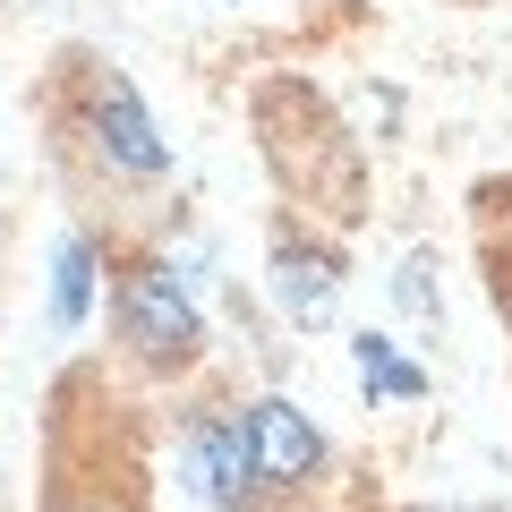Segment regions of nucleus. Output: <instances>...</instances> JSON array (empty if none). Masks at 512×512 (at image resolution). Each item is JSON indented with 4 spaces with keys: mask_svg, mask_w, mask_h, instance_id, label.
<instances>
[{
    "mask_svg": "<svg viewBox=\"0 0 512 512\" xmlns=\"http://www.w3.org/2000/svg\"><path fill=\"white\" fill-rule=\"evenodd\" d=\"M111 325H120L128 359H146V367H188V359H197V342H205L197 299H188V282L171 274L163 256H137V265L120 274Z\"/></svg>",
    "mask_w": 512,
    "mask_h": 512,
    "instance_id": "nucleus-1",
    "label": "nucleus"
},
{
    "mask_svg": "<svg viewBox=\"0 0 512 512\" xmlns=\"http://www.w3.org/2000/svg\"><path fill=\"white\" fill-rule=\"evenodd\" d=\"M86 128H94V154L120 180H163L171 171V137L154 128V111L137 103V86L111 60H86Z\"/></svg>",
    "mask_w": 512,
    "mask_h": 512,
    "instance_id": "nucleus-2",
    "label": "nucleus"
},
{
    "mask_svg": "<svg viewBox=\"0 0 512 512\" xmlns=\"http://www.w3.org/2000/svg\"><path fill=\"white\" fill-rule=\"evenodd\" d=\"M180 478H188V495H197V504L248 512V504H256L248 419H239V410H205V419H188V436H180Z\"/></svg>",
    "mask_w": 512,
    "mask_h": 512,
    "instance_id": "nucleus-3",
    "label": "nucleus"
},
{
    "mask_svg": "<svg viewBox=\"0 0 512 512\" xmlns=\"http://www.w3.org/2000/svg\"><path fill=\"white\" fill-rule=\"evenodd\" d=\"M248 453H256V487H274V495H299L325 470V436H316L308 410L282 402V393L248 402Z\"/></svg>",
    "mask_w": 512,
    "mask_h": 512,
    "instance_id": "nucleus-4",
    "label": "nucleus"
},
{
    "mask_svg": "<svg viewBox=\"0 0 512 512\" xmlns=\"http://www.w3.org/2000/svg\"><path fill=\"white\" fill-rule=\"evenodd\" d=\"M265 282H274V299H282V316H291V325H325L333 299H342L333 256H325V248H299V239H282V248H274Z\"/></svg>",
    "mask_w": 512,
    "mask_h": 512,
    "instance_id": "nucleus-5",
    "label": "nucleus"
},
{
    "mask_svg": "<svg viewBox=\"0 0 512 512\" xmlns=\"http://www.w3.org/2000/svg\"><path fill=\"white\" fill-rule=\"evenodd\" d=\"M94 265H103V248H94L86 231H60V248H52V325H60V333L86 325V308H94Z\"/></svg>",
    "mask_w": 512,
    "mask_h": 512,
    "instance_id": "nucleus-6",
    "label": "nucleus"
},
{
    "mask_svg": "<svg viewBox=\"0 0 512 512\" xmlns=\"http://www.w3.org/2000/svg\"><path fill=\"white\" fill-rule=\"evenodd\" d=\"M350 367H359V384L384 393V402H427V367H410L384 333H359V342H350Z\"/></svg>",
    "mask_w": 512,
    "mask_h": 512,
    "instance_id": "nucleus-7",
    "label": "nucleus"
},
{
    "mask_svg": "<svg viewBox=\"0 0 512 512\" xmlns=\"http://www.w3.org/2000/svg\"><path fill=\"white\" fill-rule=\"evenodd\" d=\"M52 512H77V504H52ZM86 512H103V504H86Z\"/></svg>",
    "mask_w": 512,
    "mask_h": 512,
    "instance_id": "nucleus-8",
    "label": "nucleus"
}]
</instances>
